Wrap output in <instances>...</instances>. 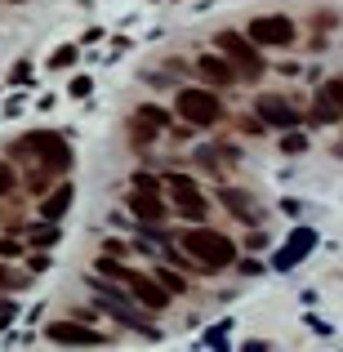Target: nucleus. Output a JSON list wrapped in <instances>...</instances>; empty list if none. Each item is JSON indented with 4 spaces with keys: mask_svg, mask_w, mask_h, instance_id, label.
<instances>
[{
    "mask_svg": "<svg viewBox=\"0 0 343 352\" xmlns=\"http://www.w3.org/2000/svg\"><path fill=\"white\" fill-rule=\"evenodd\" d=\"M183 250H188L192 258H197L206 272H219V267H228L232 258H236V245L223 236V232H214V228H192V232H183Z\"/></svg>",
    "mask_w": 343,
    "mask_h": 352,
    "instance_id": "1",
    "label": "nucleus"
},
{
    "mask_svg": "<svg viewBox=\"0 0 343 352\" xmlns=\"http://www.w3.org/2000/svg\"><path fill=\"white\" fill-rule=\"evenodd\" d=\"M14 156L18 161H41V170H67L71 165V152H67V143H63L58 134H27L23 143H14Z\"/></svg>",
    "mask_w": 343,
    "mask_h": 352,
    "instance_id": "2",
    "label": "nucleus"
},
{
    "mask_svg": "<svg viewBox=\"0 0 343 352\" xmlns=\"http://www.w3.org/2000/svg\"><path fill=\"white\" fill-rule=\"evenodd\" d=\"M174 112L188 120V125L210 129V125H219V116H223V103H219L210 89H179V98H174Z\"/></svg>",
    "mask_w": 343,
    "mask_h": 352,
    "instance_id": "3",
    "label": "nucleus"
},
{
    "mask_svg": "<svg viewBox=\"0 0 343 352\" xmlns=\"http://www.w3.org/2000/svg\"><path fill=\"white\" fill-rule=\"evenodd\" d=\"M214 45H219V54H223L232 67H241L245 76H258V72H263L258 45H254V41H245L241 32H219V36H214Z\"/></svg>",
    "mask_w": 343,
    "mask_h": 352,
    "instance_id": "4",
    "label": "nucleus"
},
{
    "mask_svg": "<svg viewBox=\"0 0 343 352\" xmlns=\"http://www.w3.org/2000/svg\"><path fill=\"white\" fill-rule=\"evenodd\" d=\"M89 290L98 294V303H103V308L112 312V317L120 321V326H134V330H143V335H152V326H147V317H143V312L134 308V303H129L134 294H120L116 285H103V281H94Z\"/></svg>",
    "mask_w": 343,
    "mask_h": 352,
    "instance_id": "5",
    "label": "nucleus"
},
{
    "mask_svg": "<svg viewBox=\"0 0 343 352\" xmlns=\"http://www.w3.org/2000/svg\"><path fill=\"white\" fill-rule=\"evenodd\" d=\"M120 281L129 285V294H134L143 308H152V312H165L170 308V290L161 285V276H143V272H125Z\"/></svg>",
    "mask_w": 343,
    "mask_h": 352,
    "instance_id": "6",
    "label": "nucleus"
},
{
    "mask_svg": "<svg viewBox=\"0 0 343 352\" xmlns=\"http://www.w3.org/2000/svg\"><path fill=\"white\" fill-rule=\"evenodd\" d=\"M250 41H254V45H276V50H285V45H294V23H290V18H281V14L254 18V23H250Z\"/></svg>",
    "mask_w": 343,
    "mask_h": 352,
    "instance_id": "7",
    "label": "nucleus"
},
{
    "mask_svg": "<svg viewBox=\"0 0 343 352\" xmlns=\"http://www.w3.org/2000/svg\"><path fill=\"white\" fill-rule=\"evenodd\" d=\"M170 197L179 201L183 219H206V197L197 192V179H188V174H170Z\"/></svg>",
    "mask_w": 343,
    "mask_h": 352,
    "instance_id": "8",
    "label": "nucleus"
},
{
    "mask_svg": "<svg viewBox=\"0 0 343 352\" xmlns=\"http://www.w3.org/2000/svg\"><path fill=\"white\" fill-rule=\"evenodd\" d=\"M219 201H223V206L232 210V219H241V223H263V210H258V201L250 197V192H241V188H223L219 192Z\"/></svg>",
    "mask_w": 343,
    "mask_h": 352,
    "instance_id": "9",
    "label": "nucleus"
},
{
    "mask_svg": "<svg viewBox=\"0 0 343 352\" xmlns=\"http://www.w3.org/2000/svg\"><path fill=\"white\" fill-rule=\"evenodd\" d=\"M254 112H258L263 125H276V129H294V125H299V112H290V103H285V98H272V94L258 98Z\"/></svg>",
    "mask_w": 343,
    "mask_h": 352,
    "instance_id": "10",
    "label": "nucleus"
},
{
    "mask_svg": "<svg viewBox=\"0 0 343 352\" xmlns=\"http://www.w3.org/2000/svg\"><path fill=\"white\" fill-rule=\"evenodd\" d=\"M129 210L138 214V223H165V201H161V192H152V188L129 192Z\"/></svg>",
    "mask_w": 343,
    "mask_h": 352,
    "instance_id": "11",
    "label": "nucleus"
},
{
    "mask_svg": "<svg viewBox=\"0 0 343 352\" xmlns=\"http://www.w3.org/2000/svg\"><path fill=\"white\" fill-rule=\"evenodd\" d=\"M197 72L206 76V85H232V76H236V67H232L223 54H206V58H197Z\"/></svg>",
    "mask_w": 343,
    "mask_h": 352,
    "instance_id": "12",
    "label": "nucleus"
},
{
    "mask_svg": "<svg viewBox=\"0 0 343 352\" xmlns=\"http://www.w3.org/2000/svg\"><path fill=\"white\" fill-rule=\"evenodd\" d=\"M343 116V80H330L317 94V120H339Z\"/></svg>",
    "mask_w": 343,
    "mask_h": 352,
    "instance_id": "13",
    "label": "nucleus"
},
{
    "mask_svg": "<svg viewBox=\"0 0 343 352\" xmlns=\"http://www.w3.org/2000/svg\"><path fill=\"white\" fill-rule=\"evenodd\" d=\"M45 335L54 339V344H98V335L94 330H85V326H76V321H54Z\"/></svg>",
    "mask_w": 343,
    "mask_h": 352,
    "instance_id": "14",
    "label": "nucleus"
},
{
    "mask_svg": "<svg viewBox=\"0 0 343 352\" xmlns=\"http://www.w3.org/2000/svg\"><path fill=\"white\" fill-rule=\"evenodd\" d=\"M67 206H71V183H58V192L41 201V219H49V223H54V219L67 214Z\"/></svg>",
    "mask_w": 343,
    "mask_h": 352,
    "instance_id": "15",
    "label": "nucleus"
},
{
    "mask_svg": "<svg viewBox=\"0 0 343 352\" xmlns=\"http://www.w3.org/2000/svg\"><path fill=\"white\" fill-rule=\"evenodd\" d=\"M308 250H312V232H294V241L281 250V258H276V267H290L294 258H303Z\"/></svg>",
    "mask_w": 343,
    "mask_h": 352,
    "instance_id": "16",
    "label": "nucleus"
},
{
    "mask_svg": "<svg viewBox=\"0 0 343 352\" xmlns=\"http://www.w3.org/2000/svg\"><path fill=\"white\" fill-rule=\"evenodd\" d=\"M281 152H290V156L308 152V134H294V129H285V138H281Z\"/></svg>",
    "mask_w": 343,
    "mask_h": 352,
    "instance_id": "17",
    "label": "nucleus"
},
{
    "mask_svg": "<svg viewBox=\"0 0 343 352\" xmlns=\"http://www.w3.org/2000/svg\"><path fill=\"white\" fill-rule=\"evenodd\" d=\"M138 116H143V120H152L156 129H165V125H170V112H165V107H152V103H147V107H138Z\"/></svg>",
    "mask_w": 343,
    "mask_h": 352,
    "instance_id": "18",
    "label": "nucleus"
},
{
    "mask_svg": "<svg viewBox=\"0 0 343 352\" xmlns=\"http://www.w3.org/2000/svg\"><path fill=\"white\" fill-rule=\"evenodd\" d=\"M156 276H161V285H165L170 294H183V290H188V285H183V276H179V272H170V267H161Z\"/></svg>",
    "mask_w": 343,
    "mask_h": 352,
    "instance_id": "19",
    "label": "nucleus"
},
{
    "mask_svg": "<svg viewBox=\"0 0 343 352\" xmlns=\"http://www.w3.org/2000/svg\"><path fill=\"white\" fill-rule=\"evenodd\" d=\"M32 241H36V245H49V241H58V228H36V232H32Z\"/></svg>",
    "mask_w": 343,
    "mask_h": 352,
    "instance_id": "20",
    "label": "nucleus"
},
{
    "mask_svg": "<svg viewBox=\"0 0 343 352\" xmlns=\"http://www.w3.org/2000/svg\"><path fill=\"white\" fill-rule=\"evenodd\" d=\"M9 188H14V170H9V165H0V197H5Z\"/></svg>",
    "mask_w": 343,
    "mask_h": 352,
    "instance_id": "21",
    "label": "nucleus"
},
{
    "mask_svg": "<svg viewBox=\"0 0 343 352\" xmlns=\"http://www.w3.org/2000/svg\"><path fill=\"white\" fill-rule=\"evenodd\" d=\"M71 58H76V50H58V54H54V67H67Z\"/></svg>",
    "mask_w": 343,
    "mask_h": 352,
    "instance_id": "22",
    "label": "nucleus"
},
{
    "mask_svg": "<svg viewBox=\"0 0 343 352\" xmlns=\"http://www.w3.org/2000/svg\"><path fill=\"white\" fill-rule=\"evenodd\" d=\"M134 183H138V188H152V192H161V183H156L152 174H134Z\"/></svg>",
    "mask_w": 343,
    "mask_h": 352,
    "instance_id": "23",
    "label": "nucleus"
}]
</instances>
